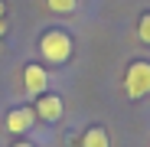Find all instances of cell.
<instances>
[{"instance_id":"cell-11","label":"cell","mask_w":150,"mask_h":147,"mask_svg":"<svg viewBox=\"0 0 150 147\" xmlns=\"http://www.w3.org/2000/svg\"><path fill=\"white\" fill-rule=\"evenodd\" d=\"M4 13H7V7H4V0H0V16H4Z\"/></svg>"},{"instance_id":"cell-1","label":"cell","mask_w":150,"mask_h":147,"mask_svg":"<svg viewBox=\"0 0 150 147\" xmlns=\"http://www.w3.org/2000/svg\"><path fill=\"white\" fill-rule=\"evenodd\" d=\"M72 53H75L72 33H65V30H46L39 36V56H42V62L65 65V62H72Z\"/></svg>"},{"instance_id":"cell-4","label":"cell","mask_w":150,"mask_h":147,"mask_svg":"<svg viewBox=\"0 0 150 147\" xmlns=\"http://www.w3.org/2000/svg\"><path fill=\"white\" fill-rule=\"evenodd\" d=\"M36 121H39V118H36L33 108H23V105H20V108H10V111H7V131H10V134H30V131L36 128Z\"/></svg>"},{"instance_id":"cell-7","label":"cell","mask_w":150,"mask_h":147,"mask_svg":"<svg viewBox=\"0 0 150 147\" xmlns=\"http://www.w3.org/2000/svg\"><path fill=\"white\" fill-rule=\"evenodd\" d=\"M46 7L52 13H59V16H72L79 10V0H46Z\"/></svg>"},{"instance_id":"cell-2","label":"cell","mask_w":150,"mask_h":147,"mask_svg":"<svg viewBox=\"0 0 150 147\" xmlns=\"http://www.w3.org/2000/svg\"><path fill=\"white\" fill-rule=\"evenodd\" d=\"M124 95L131 102H140V98L150 95V59L127 62V69H124Z\"/></svg>"},{"instance_id":"cell-9","label":"cell","mask_w":150,"mask_h":147,"mask_svg":"<svg viewBox=\"0 0 150 147\" xmlns=\"http://www.w3.org/2000/svg\"><path fill=\"white\" fill-rule=\"evenodd\" d=\"M13 147H36V144H30V141H16Z\"/></svg>"},{"instance_id":"cell-10","label":"cell","mask_w":150,"mask_h":147,"mask_svg":"<svg viewBox=\"0 0 150 147\" xmlns=\"http://www.w3.org/2000/svg\"><path fill=\"white\" fill-rule=\"evenodd\" d=\"M0 33H7V20L4 16H0Z\"/></svg>"},{"instance_id":"cell-5","label":"cell","mask_w":150,"mask_h":147,"mask_svg":"<svg viewBox=\"0 0 150 147\" xmlns=\"http://www.w3.org/2000/svg\"><path fill=\"white\" fill-rule=\"evenodd\" d=\"M46 85H49L46 69H42L39 62H26V69H23V88H26V92L36 98V95H42V92H46Z\"/></svg>"},{"instance_id":"cell-8","label":"cell","mask_w":150,"mask_h":147,"mask_svg":"<svg viewBox=\"0 0 150 147\" xmlns=\"http://www.w3.org/2000/svg\"><path fill=\"white\" fill-rule=\"evenodd\" d=\"M137 39H140V43H147V46H150V10H147V13H140V16H137Z\"/></svg>"},{"instance_id":"cell-3","label":"cell","mask_w":150,"mask_h":147,"mask_svg":"<svg viewBox=\"0 0 150 147\" xmlns=\"http://www.w3.org/2000/svg\"><path fill=\"white\" fill-rule=\"evenodd\" d=\"M33 111H36V118H39V121H49V124H52V121H59V118H62L65 105H62V98H59V95L42 92V95H36Z\"/></svg>"},{"instance_id":"cell-6","label":"cell","mask_w":150,"mask_h":147,"mask_svg":"<svg viewBox=\"0 0 150 147\" xmlns=\"http://www.w3.org/2000/svg\"><path fill=\"white\" fill-rule=\"evenodd\" d=\"M79 147H111V137L101 124H88L79 137Z\"/></svg>"}]
</instances>
